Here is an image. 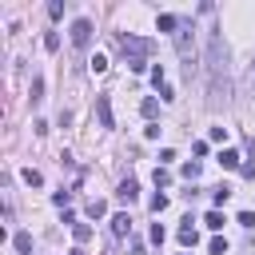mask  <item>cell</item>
Instances as JSON below:
<instances>
[{
    "label": "cell",
    "instance_id": "cell-8",
    "mask_svg": "<svg viewBox=\"0 0 255 255\" xmlns=\"http://www.w3.org/2000/svg\"><path fill=\"white\" fill-rule=\"evenodd\" d=\"M239 159H243V155H239V151H235V147H223V151H219V163H223V167H227V171H235V167H243V163H239Z\"/></svg>",
    "mask_w": 255,
    "mask_h": 255
},
{
    "label": "cell",
    "instance_id": "cell-15",
    "mask_svg": "<svg viewBox=\"0 0 255 255\" xmlns=\"http://www.w3.org/2000/svg\"><path fill=\"white\" fill-rule=\"evenodd\" d=\"M139 112H143V116H147V120H151V116H155V112H159V104H155V96H147V100H143V104H139Z\"/></svg>",
    "mask_w": 255,
    "mask_h": 255
},
{
    "label": "cell",
    "instance_id": "cell-20",
    "mask_svg": "<svg viewBox=\"0 0 255 255\" xmlns=\"http://www.w3.org/2000/svg\"><path fill=\"white\" fill-rule=\"evenodd\" d=\"M44 48L56 52V48H60V32H48V36H44Z\"/></svg>",
    "mask_w": 255,
    "mask_h": 255
},
{
    "label": "cell",
    "instance_id": "cell-5",
    "mask_svg": "<svg viewBox=\"0 0 255 255\" xmlns=\"http://www.w3.org/2000/svg\"><path fill=\"white\" fill-rule=\"evenodd\" d=\"M96 116H100V128H116V120H112V100H108V96H96Z\"/></svg>",
    "mask_w": 255,
    "mask_h": 255
},
{
    "label": "cell",
    "instance_id": "cell-30",
    "mask_svg": "<svg viewBox=\"0 0 255 255\" xmlns=\"http://www.w3.org/2000/svg\"><path fill=\"white\" fill-rule=\"evenodd\" d=\"M251 88H255V76H251Z\"/></svg>",
    "mask_w": 255,
    "mask_h": 255
},
{
    "label": "cell",
    "instance_id": "cell-18",
    "mask_svg": "<svg viewBox=\"0 0 255 255\" xmlns=\"http://www.w3.org/2000/svg\"><path fill=\"white\" fill-rule=\"evenodd\" d=\"M183 179H199V159H191V163H183Z\"/></svg>",
    "mask_w": 255,
    "mask_h": 255
},
{
    "label": "cell",
    "instance_id": "cell-24",
    "mask_svg": "<svg viewBox=\"0 0 255 255\" xmlns=\"http://www.w3.org/2000/svg\"><path fill=\"white\" fill-rule=\"evenodd\" d=\"M48 16H52V20H60V16H64V4H60V0H52V4H48Z\"/></svg>",
    "mask_w": 255,
    "mask_h": 255
},
{
    "label": "cell",
    "instance_id": "cell-26",
    "mask_svg": "<svg viewBox=\"0 0 255 255\" xmlns=\"http://www.w3.org/2000/svg\"><path fill=\"white\" fill-rule=\"evenodd\" d=\"M231 199V187H215V203H227Z\"/></svg>",
    "mask_w": 255,
    "mask_h": 255
},
{
    "label": "cell",
    "instance_id": "cell-7",
    "mask_svg": "<svg viewBox=\"0 0 255 255\" xmlns=\"http://www.w3.org/2000/svg\"><path fill=\"white\" fill-rule=\"evenodd\" d=\"M112 235L116 239H124V235H131V219L120 211V215H112Z\"/></svg>",
    "mask_w": 255,
    "mask_h": 255
},
{
    "label": "cell",
    "instance_id": "cell-23",
    "mask_svg": "<svg viewBox=\"0 0 255 255\" xmlns=\"http://www.w3.org/2000/svg\"><path fill=\"white\" fill-rule=\"evenodd\" d=\"M163 207H167V195H163V191H159V195H151V211H155V215H159V211H163Z\"/></svg>",
    "mask_w": 255,
    "mask_h": 255
},
{
    "label": "cell",
    "instance_id": "cell-9",
    "mask_svg": "<svg viewBox=\"0 0 255 255\" xmlns=\"http://www.w3.org/2000/svg\"><path fill=\"white\" fill-rule=\"evenodd\" d=\"M179 243H183V247H195V243H199V231L191 227V219H183V227H179Z\"/></svg>",
    "mask_w": 255,
    "mask_h": 255
},
{
    "label": "cell",
    "instance_id": "cell-28",
    "mask_svg": "<svg viewBox=\"0 0 255 255\" xmlns=\"http://www.w3.org/2000/svg\"><path fill=\"white\" fill-rule=\"evenodd\" d=\"M131 255H147V251H143V243H139V239H131Z\"/></svg>",
    "mask_w": 255,
    "mask_h": 255
},
{
    "label": "cell",
    "instance_id": "cell-25",
    "mask_svg": "<svg viewBox=\"0 0 255 255\" xmlns=\"http://www.w3.org/2000/svg\"><path fill=\"white\" fill-rule=\"evenodd\" d=\"M151 80H155V88H163V84H167V80H163V68H159V64L151 68Z\"/></svg>",
    "mask_w": 255,
    "mask_h": 255
},
{
    "label": "cell",
    "instance_id": "cell-1",
    "mask_svg": "<svg viewBox=\"0 0 255 255\" xmlns=\"http://www.w3.org/2000/svg\"><path fill=\"white\" fill-rule=\"evenodd\" d=\"M203 64H207V104H211V108H219V104H227V100H231L227 44H223L219 28H211V32H207V56H203Z\"/></svg>",
    "mask_w": 255,
    "mask_h": 255
},
{
    "label": "cell",
    "instance_id": "cell-16",
    "mask_svg": "<svg viewBox=\"0 0 255 255\" xmlns=\"http://www.w3.org/2000/svg\"><path fill=\"white\" fill-rule=\"evenodd\" d=\"M72 235H76L80 243H88V239H92V227H88V223H76V227H72Z\"/></svg>",
    "mask_w": 255,
    "mask_h": 255
},
{
    "label": "cell",
    "instance_id": "cell-4",
    "mask_svg": "<svg viewBox=\"0 0 255 255\" xmlns=\"http://www.w3.org/2000/svg\"><path fill=\"white\" fill-rule=\"evenodd\" d=\"M72 44H76V48H88V44H92V20L80 16V20L72 24Z\"/></svg>",
    "mask_w": 255,
    "mask_h": 255
},
{
    "label": "cell",
    "instance_id": "cell-29",
    "mask_svg": "<svg viewBox=\"0 0 255 255\" xmlns=\"http://www.w3.org/2000/svg\"><path fill=\"white\" fill-rule=\"evenodd\" d=\"M68 255H84V251H80V247H72V251H68Z\"/></svg>",
    "mask_w": 255,
    "mask_h": 255
},
{
    "label": "cell",
    "instance_id": "cell-21",
    "mask_svg": "<svg viewBox=\"0 0 255 255\" xmlns=\"http://www.w3.org/2000/svg\"><path fill=\"white\" fill-rule=\"evenodd\" d=\"M88 68H92V72H96V76H100V72H104V68H108V60H104V56H92V60H88Z\"/></svg>",
    "mask_w": 255,
    "mask_h": 255
},
{
    "label": "cell",
    "instance_id": "cell-27",
    "mask_svg": "<svg viewBox=\"0 0 255 255\" xmlns=\"http://www.w3.org/2000/svg\"><path fill=\"white\" fill-rule=\"evenodd\" d=\"M239 223L243 227H255V211H239Z\"/></svg>",
    "mask_w": 255,
    "mask_h": 255
},
{
    "label": "cell",
    "instance_id": "cell-10",
    "mask_svg": "<svg viewBox=\"0 0 255 255\" xmlns=\"http://www.w3.org/2000/svg\"><path fill=\"white\" fill-rule=\"evenodd\" d=\"M155 28H159V32H171V36H175V28H179V20H175L171 12H159V20H155Z\"/></svg>",
    "mask_w": 255,
    "mask_h": 255
},
{
    "label": "cell",
    "instance_id": "cell-22",
    "mask_svg": "<svg viewBox=\"0 0 255 255\" xmlns=\"http://www.w3.org/2000/svg\"><path fill=\"white\" fill-rule=\"evenodd\" d=\"M155 183L167 187V183H171V171H167V167H155Z\"/></svg>",
    "mask_w": 255,
    "mask_h": 255
},
{
    "label": "cell",
    "instance_id": "cell-13",
    "mask_svg": "<svg viewBox=\"0 0 255 255\" xmlns=\"http://www.w3.org/2000/svg\"><path fill=\"white\" fill-rule=\"evenodd\" d=\"M203 223H207L211 231H219V227H223L227 219H223V211H207V215H203Z\"/></svg>",
    "mask_w": 255,
    "mask_h": 255
},
{
    "label": "cell",
    "instance_id": "cell-17",
    "mask_svg": "<svg viewBox=\"0 0 255 255\" xmlns=\"http://www.w3.org/2000/svg\"><path fill=\"white\" fill-rule=\"evenodd\" d=\"M40 100H44V80L36 76V80H32V104H40Z\"/></svg>",
    "mask_w": 255,
    "mask_h": 255
},
{
    "label": "cell",
    "instance_id": "cell-12",
    "mask_svg": "<svg viewBox=\"0 0 255 255\" xmlns=\"http://www.w3.org/2000/svg\"><path fill=\"white\" fill-rule=\"evenodd\" d=\"M12 243H16V251H20V255H28V251H32V235H28V231H16V239H12Z\"/></svg>",
    "mask_w": 255,
    "mask_h": 255
},
{
    "label": "cell",
    "instance_id": "cell-19",
    "mask_svg": "<svg viewBox=\"0 0 255 255\" xmlns=\"http://www.w3.org/2000/svg\"><path fill=\"white\" fill-rule=\"evenodd\" d=\"M207 251H211V255H223V251H227V239H219V235H215V239L207 243Z\"/></svg>",
    "mask_w": 255,
    "mask_h": 255
},
{
    "label": "cell",
    "instance_id": "cell-2",
    "mask_svg": "<svg viewBox=\"0 0 255 255\" xmlns=\"http://www.w3.org/2000/svg\"><path fill=\"white\" fill-rule=\"evenodd\" d=\"M175 52H179V60H183V72L191 76V72H195V64H199V52H195V32H191V24H179V32H175Z\"/></svg>",
    "mask_w": 255,
    "mask_h": 255
},
{
    "label": "cell",
    "instance_id": "cell-14",
    "mask_svg": "<svg viewBox=\"0 0 255 255\" xmlns=\"http://www.w3.org/2000/svg\"><path fill=\"white\" fill-rule=\"evenodd\" d=\"M24 183H28V187H40V183H44V175H40L36 167H24Z\"/></svg>",
    "mask_w": 255,
    "mask_h": 255
},
{
    "label": "cell",
    "instance_id": "cell-3",
    "mask_svg": "<svg viewBox=\"0 0 255 255\" xmlns=\"http://www.w3.org/2000/svg\"><path fill=\"white\" fill-rule=\"evenodd\" d=\"M116 44H120V52H124L128 60H147V56L155 52V44H151V40L131 36V32H116Z\"/></svg>",
    "mask_w": 255,
    "mask_h": 255
},
{
    "label": "cell",
    "instance_id": "cell-11",
    "mask_svg": "<svg viewBox=\"0 0 255 255\" xmlns=\"http://www.w3.org/2000/svg\"><path fill=\"white\" fill-rule=\"evenodd\" d=\"M104 215H108V203L104 199H92L88 203V219H104Z\"/></svg>",
    "mask_w": 255,
    "mask_h": 255
},
{
    "label": "cell",
    "instance_id": "cell-6",
    "mask_svg": "<svg viewBox=\"0 0 255 255\" xmlns=\"http://www.w3.org/2000/svg\"><path fill=\"white\" fill-rule=\"evenodd\" d=\"M116 199H120V203H135V199H139V183H135V179H124V183L116 187Z\"/></svg>",
    "mask_w": 255,
    "mask_h": 255
}]
</instances>
